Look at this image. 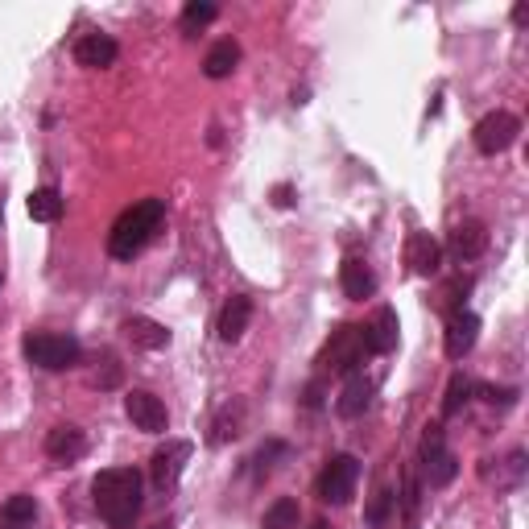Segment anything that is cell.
Returning <instances> with one entry per match:
<instances>
[{
	"label": "cell",
	"instance_id": "cell-1",
	"mask_svg": "<svg viewBox=\"0 0 529 529\" xmlns=\"http://www.w3.org/2000/svg\"><path fill=\"white\" fill-rule=\"evenodd\" d=\"M96 492V509L112 529H133L141 513V476L133 468H108L91 484Z\"/></svg>",
	"mask_w": 529,
	"mask_h": 529
},
{
	"label": "cell",
	"instance_id": "cell-2",
	"mask_svg": "<svg viewBox=\"0 0 529 529\" xmlns=\"http://www.w3.org/2000/svg\"><path fill=\"white\" fill-rule=\"evenodd\" d=\"M162 220H166V203L162 199H141V203H133L112 224V232H108V253L116 261H133L141 248L153 240V232L162 228Z\"/></svg>",
	"mask_w": 529,
	"mask_h": 529
},
{
	"label": "cell",
	"instance_id": "cell-3",
	"mask_svg": "<svg viewBox=\"0 0 529 529\" xmlns=\"http://www.w3.org/2000/svg\"><path fill=\"white\" fill-rule=\"evenodd\" d=\"M25 356L29 364H38L46 372H62V368H75L83 348H79V339L75 335H54V331H34V335H25Z\"/></svg>",
	"mask_w": 529,
	"mask_h": 529
},
{
	"label": "cell",
	"instance_id": "cell-4",
	"mask_svg": "<svg viewBox=\"0 0 529 529\" xmlns=\"http://www.w3.org/2000/svg\"><path fill=\"white\" fill-rule=\"evenodd\" d=\"M364 356H368V348H364V327H352L348 323V327L331 331V339L323 344L319 364L331 368V372H356L364 364Z\"/></svg>",
	"mask_w": 529,
	"mask_h": 529
},
{
	"label": "cell",
	"instance_id": "cell-5",
	"mask_svg": "<svg viewBox=\"0 0 529 529\" xmlns=\"http://www.w3.org/2000/svg\"><path fill=\"white\" fill-rule=\"evenodd\" d=\"M356 480H360V463L356 455H335L323 476H319V501L327 505H348L356 496Z\"/></svg>",
	"mask_w": 529,
	"mask_h": 529
},
{
	"label": "cell",
	"instance_id": "cell-6",
	"mask_svg": "<svg viewBox=\"0 0 529 529\" xmlns=\"http://www.w3.org/2000/svg\"><path fill=\"white\" fill-rule=\"evenodd\" d=\"M521 133V120L513 112H488L480 116V124L472 129V141L480 153H488V158H496V153H505Z\"/></svg>",
	"mask_w": 529,
	"mask_h": 529
},
{
	"label": "cell",
	"instance_id": "cell-7",
	"mask_svg": "<svg viewBox=\"0 0 529 529\" xmlns=\"http://www.w3.org/2000/svg\"><path fill=\"white\" fill-rule=\"evenodd\" d=\"M124 414H129V422L145 434H166L170 426V414L162 406V397H153L149 389H129L124 393Z\"/></svg>",
	"mask_w": 529,
	"mask_h": 529
},
{
	"label": "cell",
	"instance_id": "cell-8",
	"mask_svg": "<svg viewBox=\"0 0 529 529\" xmlns=\"http://www.w3.org/2000/svg\"><path fill=\"white\" fill-rule=\"evenodd\" d=\"M422 463H426V484L430 488H447L455 480V472H459L455 455L443 447V430L439 426L426 430V439H422Z\"/></svg>",
	"mask_w": 529,
	"mask_h": 529
},
{
	"label": "cell",
	"instance_id": "cell-9",
	"mask_svg": "<svg viewBox=\"0 0 529 529\" xmlns=\"http://www.w3.org/2000/svg\"><path fill=\"white\" fill-rule=\"evenodd\" d=\"M397 331H401L397 310H393V306H381L377 315H372V319L364 323V348H368L372 356L393 352V348H397Z\"/></svg>",
	"mask_w": 529,
	"mask_h": 529
},
{
	"label": "cell",
	"instance_id": "cell-10",
	"mask_svg": "<svg viewBox=\"0 0 529 529\" xmlns=\"http://www.w3.org/2000/svg\"><path fill=\"white\" fill-rule=\"evenodd\" d=\"M476 335H480V319L472 315V310H451L447 319V356L451 360H463L472 348H476Z\"/></svg>",
	"mask_w": 529,
	"mask_h": 529
},
{
	"label": "cell",
	"instance_id": "cell-11",
	"mask_svg": "<svg viewBox=\"0 0 529 529\" xmlns=\"http://www.w3.org/2000/svg\"><path fill=\"white\" fill-rule=\"evenodd\" d=\"M116 58H120V46L108 34H83L75 42V62L87 67V71H104V67H112Z\"/></svg>",
	"mask_w": 529,
	"mask_h": 529
},
{
	"label": "cell",
	"instance_id": "cell-12",
	"mask_svg": "<svg viewBox=\"0 0 529 529\" xmlns=\"http://www.w3.org/2000/svg\"><path fill=\"white\" fill-rule=\"evenodd\" d=\"M186 459H191V443H166L158 455H153L149 463V472H153V484L158 488H174L182 468H186Z\"/></svg>",
	"mask_w": 529,
	"mask_h": 529
},
{
	"label": "cell",
	"instance_id": "cell-13",
	"mask_svg": "<svg viewBox=\"0 0 529 529\" xmlns=\"http://www.w3.org/2000/svg\"><path fill=\"white\" fill-rule=\"evenodd\" d=\"M46 455L54 463H75V459H83L87 455V434L79 426H54L46 434Z\"/></svg>",
	"mask_w": 529,
	"mask_h": 529
},
{
	"label": "cell",
	"instance_id": "cell-14",
	"mask_svg": "<svg viewBox=\"0 0 529 529\" xmlns=\"http://www.w3.org/2000/svg\"><path fill=\"white\" fill-rule=\"evenodd\" d=\"M339 286H344V294L352 302H364V298H372V290H377V273H372V265L364 257H348L339 265Z\"/></svg>",
	"mask_w": 529,
	"mask_h": 529
},
{
	"label": "cell",
	"instance_id": "cell-15",
	"mask_svg": "<svg viewBox=\"0 0 529 529\" xmlns=\"http://www.w3.org/2000/svg\"><path fill=\"white\" fill-rule=\"evenodd\" d=\"M439 261H443V248H439V240H434L430 232H414V236L406 240V265H410L418 277L439 273Z\"/></svg>",
	"mask_w": 529,
	"mask_h": 529
},
{
	"label": "cell",
	"instance_id": "cell-16",
	"mask_svg": "<svg viewBox=\"0 0 529 529\" xmlns=\"http://www.w3.org/2000/svg\"><path fill=\"white\" fill-rule=\"evenodd\" d=\"M248 323H253V298H244V294H232L228 306L220 310V339L224 344H236V339L248 331Z\"/></svg>",
	"mask_w": 529,
	"mask_h": 529
},
{
	"label": "cell",
	"instance_id": "cell-17",
	"mask_svg": "<svg viewBox=\"0 0 529 529\" xmlns=\"http://www.w3.org/2000/svg\"><path fill=\"white\" fill-rule=\"evenodd\" d=\"M488 248V228L480 220H463L455 232H451V253L459 261H476L480 253Z\"/></svg>",
	"mask_w": 529,
	"mask_h": 529
},
{
	"label": "cell",
	"instance_id": "cell-18",
	"mask_svg": "<svg viewBox=\"0 0 529 529\" xmlns=\"http://www.w3.org/2000/svg\"><path fill=\"white\" fill-rule=\"evenodd\" d=\"M236 62H240V46H236L232 38H224V42H215V46L207 50L203 75H207V79H228V75L236 71Z\"/></svg>",
	"mask_w": 529,
	"mask_h": 529
},
{
	"label": "cell",
	"instance_id": "cell-19",
	"mask_svg": "<svg viewBox=\"0 0 529 529\" xmlns=\"http://www.w3.org/2000/svg\"><path fill=\"white\" fill-rule=\"evenodd\" d=\"M25 207H29V220H34V224H54V220H62V207H67V199H62L54 186H38Z\"/></svg>",
	"mask_w": 529,
	"mask_h": 529
},
{
	"label": "cell",
	"instance_id": "cell-20",
	"mask_svg": "<svg viewBox=\"0 0 529 529\" xmlns=\"http://www.w3.org/2000/svg\"><path fill=\"white\" fill-rule=\"evenodd\" d=\"M368 406H372V381H364V377H352L344 385V393H339V401H335L339 418H360Z\"/></svg>",
	"mask_w": 529,
	"mask_h": 529
},
{
	"label": "cell",
	"instance_id": "cell-21",
	"mask_svg": "<svg viewBox=\"0 0 529 529\" xmlns=\"http://www.w3.org/2000/svg\"><path fill=\"white\" fill-rule=\"evenodd\" d=\"M124 331H129L133 344H141V348H149V352H162V348L170 344V331H166L162 323H153V319H141V315L124 323Z\"/></svg>",
	"mask_w": 529,
	"mask_h": 529
},
{
	"label": "cell",
	"instance_id": "cell-22",
	"mask_svg": "<svg viewBox=\"0 0 529 529\" xmlns=\"http://www.w3.org/2000/svg\"><path fill=\"white\" fill-rule=\"evenodd\" d=\"M302 513H298V501H290V496H282V501H273L261 517V529H298Z\"/></svg>",
	"mask_w": 529,
	"mask_h": 529
},
{
	"label": "cell",
	"instance_id": "cell-23",
	"mask_svg": "<svg viewBox=\"0 0 529 529\" xmlns=\"http://www.w3.org/2000/svg\"><path fill=\"white\" fill-rule=\"evenodd\" d=\"M0 517H5V521H17V525L29 529V525L38 521V501H34L29 492H17V496H9V501L0 505Z\"/></svg>",
	"mask_w": 529,
	"mask_h": 529
},
{
	"label": "cell",
	"instance_id": "cell-24",
	"mask_svg": "<svg viewBox=\"0 0 529 529\" xmlns=\"http://www.w3.org/2000/svg\"><path fill=\"white\" fill-rule=\"evenodd\" d=\"M211 21H215V5H207V0H203V5H199V0H191V5L182 9V34H186V38H195L199 29L211 25Z\"/></svg>",
	"mask_w": 529,
	"mask_h": 529
},
{
	"label": "cell",
	"instance_id": "cell-25",
	"mask_svg": "<svg viewBox=\"0 0 529 529\" xmlns=\"http://www.w3.org/2000/svg\"><path fill=\"white\" fill-rule=\"evenodd\" d=\"M468 393H472V381L463 377V372H455L451 377V385H447V401H443V418H455L459 414V406L468 401Z\"/></svg>",
	"mask_w": 529,
	"mask_h": 529
},
{
	"label": "cell",
	"instance_id": "cell-26",
	"mask_svg": "<svg viewBox=\"0 0 529 529\" xmlns=\"http://www.w3.org/2000/svg\"><path fill=\"white\" fill-rule=\"evenodd\" d=\"M240 426V406H236V414H232V406H224V414L215 418V426H211V443H228V439H236V430Z\"/></svg>",
	"mask_w": 529,
	"mask_h": 529
},
{
	"label": "cell",
	"instance_id": "cell-27",
	"mask_svg": "<svg viewBox=\"0 0 529 529\" xmlns=\"http://www.w3.org/2000/svg\"><path fill=\"white\" fill-rule=\"evenodd\" d=\"M393 501H397V496H393V492H377V501H372V509H368V521H372V525H381V521L389 517V509H393Z\"/></svg>",
	"mask_w": 529,
	"mask_h": 529
},
{
	"label": "cell",
	"instance_id": "cell-28",
	"mask_svg": "<svg viewBox=\"0 0 529 529\" xmlns=\"http://www.w3.org/2000/svg\"><path fill=\"white\" fill-rule=\"evenodd\" d=\"M273 203H277V207H290V203H294V186H290V182L277 186V191H273Z\"/></svg>",
	"mask_w": 529,
	"mask_h": 529
},
{
	"label": "cell",
	"instance_id": "cell-29",
	"mask_svg": "<svg viewBox=\"0 0 529 529\" xmlns=\"http://www.w3.org/2000/svg\"><path fill=\"white\" fill-rule=\"evenodd\" d=\"M525 17H529V9H525V5H517V9H513V21H517V25H525Z\"/></svg>",
	"mask_w": 529,
	"mask_h": 529
},
{
	"label": "cell",
	"instance_id": "cell-30",
	"mask_svg": "<svg viewBox=\"0 0 529 529\" xmlns=\"http://www.w3.org/2000/svg\"><path fill=\"white\" fill-rule=\"evenodd\" d=\"M0 529H25V525H17V521H5V517H0Z\"/></svg>",
	"mask_w": 529,
	"mask_h": 529
},
{
	"label": "cell",
	"instance_id": "cell-31",
	"mask_svg": "<svg viewBox=\"0 0 529 529\" xmlns=\"http://www.w3.org/2000/svg\"><path fill=\"white\" fill-rule=\"evenodd\" d=\"M310 529H331V525H327V521H315V525H310Z\"/></svg>",
	"mask_w": 529,
	"mask_h": 529
}]
</instances>
